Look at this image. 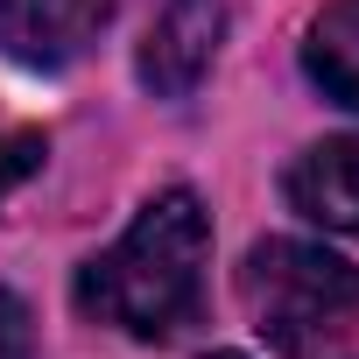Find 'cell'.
Segmentation results:
<instances>
[{"instance_id":"obj_1","label":"cell","mask_w":359,"mask_h":359,"mask_svg":"<svg viewBox=\"0 0 359 359\" xmlns=\"http://www.w3.org/2000/svg\"><path fill=\"white\" fill-rule=\"evenodd\" d=\"M205 261H212V219L198 191H155L134 226L78 268V310L127 331V338H169L205 303Z\"/></svg>"},{"instance_id":"obj_2","label":"cell","mask_w":359,"mask_h":359,"mask_svg":"<svg viewBox=\"0 0 359 359\" xmlns=\"http://www.w3.org/2000/svg\"><path fill=\"white\" fill-rule=\"evenodd\" d=\"M240 303L275 352H317L359 331V268L310 240H261L240 261Z\"/></svg>"},{"instance_id":"obj_3","label":"cell","mask_w":359,"mask_h":359,"mask_svg":"<svg viewBox=\"0 0 359 359\" xmlns=\"http://www.w3.org/2000/svg\"><path fill=\"white\" fill-rule=\"evenodd\" d=\"M113 22V0H0V50L36 71L78 64Z\"/></svg>"},{"instance_id":"obj_4","label":"cell","mask_w":359,"mask_h":359,"mask_svg":"<svg viewBox=\"0 0 359 359\" xmlns=\"http://www.w3.org/2000/svg\"><path fill=\"white\" fill-rule=\"evenodd\" d=\"M219 36H226V8H219V0H169V15L148 29L141 64H134L141 85L155 99H191L198 78L219 57Z\"/></svg>"},{"instance_id":"obj_5","label":"cell","mask_w":359,"mask_h":359,"mask_svg":"<svg viewBox=\"0 0 359 359\" xmlns=\"http://www.w3.org/2000/svg\"><path fill=\"white\" fill-rule=\"evenodd\" d=\"M289 205L303 219H317L324 233H352L359 240V134H338V141H317V148L296 155Z\"/></svg>"},{"instance_id":"obj_6","label":"cell","mask_w":359,"mask_h":359,"mask_svg":"<svg viewBox=\"0 0 359 359\" xmlns=\"http://www.w3.org/2000/svg\"><path fill=\"white\" fill-rule=\"evenodd\" d=\"M303 71L324 99L359 113V0H331L303 36Z\"/></svg>"},{"instance_id":"obj_7","label":"cell","mask_w":359,"mask_h":359,"mask_svg":"<svg viewBox=\"0 0 359 359\" xmlns=\"http://www.w3.org/2000/svg\"><path fill=\"white\" fill-rule=\"evenodd\" d=\"M29 169H43V134H22V127H0V198H8Z\"/></svg>"},{"instance_id":"obj_8","label":"cell","mask_w":359,"mask_h":359,"mask_svg":"<svg viewBox=\"0 0 359 359\" xmlns=\"http://www.w3.org/2000/svg\"><path fill=\"white\" fill-rule=\"evenodd\" d=\"M0 359H36V324L15 289H0Z\"/></svg>"},{"instance_id":"obj_9","label":"cell","mask_w":359,"mask_h":359,"mask_svg":"<svg viewBox=\"0 0 359 359\" xmlns=\"http://www.w3.org/2000/svg\"><path fill=\"white\" fill-rule=\"evenodd\" d=\"M205 359H240V352H205Z\"/></svg>"}]
</instances>
